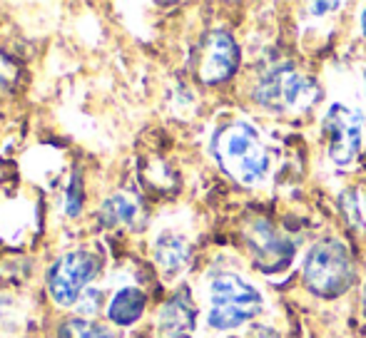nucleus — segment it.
<instances>
[{"mask_svg":"<svg viewBox=\"0 0 366 338\" xmlns=\"http://www.w3.org/2000/svg\"><path fill=\"white\" fill-rule=\"evenodd\" d=\"M214 157L219 167L239 184H257L269 169V155L259 135L247 122H229L214 135Z\"/></svg>","mask_w":366,"mask_h":338,"instance_id":"1","label":"nucleus"},{"mask_svg":"<svg viewBox=\"0 0 366 338\" xmlns=\"http://www.w3.org/2000/svg\"><path fill=\"white\" fill-rule=\"evenodd\" d=\"M304 286L312 294L334 299L354 284V264L339 239H322L304 259Z\"/></svg>","mask_w":366,"mask_h":338,"instance_id":"2","label":"nucleus"},{"mask_svg":"<svg viewBox=\"0 0 366 338\" xmlns=\"http://www.w3.org/2000/svg\"><path fill=\"white\" fill-rule=\"evenodd\" d=\"M254 100L274 115H302L319 100V85L292 65L262 75L254 87Z\"/></svg>","mask_w":366,"mask_h":338,"instance_id":"3","label":"nucleus"},{"mask_svg":"<svg viewBox=\"0 0 366 338\" xmlns=\"http://www.w3.org/2000/svg\"><path fill=\"white\" fill-rule=\"evenodd\" d=\"M209 326L217 331H232L244 326L262 311V296L252 284L237 274H219L209 284Z\"/></svg>","mask_w":366,"mask_h":338,"instance_id":"4","label":"nucleus"},{"mask_svg":"<svg viewBox=\"0 0 366 338\" xmlns=\"http://www.w3.org/2000/svg\"><path fill=\"white\" fill-rule=\"evenodd\" d=\"M97 269H100V259L85 249L60 256L48 271V291L55 304L73 306L80 299L82 289L95 279Z\"/></svg>","mask_w":366,"mask_h":338,"instance_id":"5","label":"nucleus"},{"mask_svg":"<svg viewBox=\"0 0 366 338\" xmlns=\"http://www.w3.org/2000/svg\"><path fill=\"white\" fill-rule=\"evenodd\" d=\"M247 247L254 264L267 274L285 271L294 259L292 242L269 222V219H254L244 232Z\"/></svg>","mask_w":366,"mask_h":338,"instance_id":"6","label":"nucleus"},{"mask_svg":"<svg viewBox=\"0 0 366 338\" xmlns=\"http://www.w3.org/2000/svg\"><path fill=\"white\" fill-rule=\"evenodd\" d=\"M364 115L347 105H332L324 117V130L329 132V155L337 165H352L362 147Z\"/></svg>","mask_w":366,"mask_h":338,"instance_id":"7","label":"nucleus"},{"mask_svg":"<svg viewBox=\"0 0 366 338\" xmlns=\"http://www.w3.org/2000/svg\"><path fill=\"white\" fill-rule=\"evenodd\" d=\"M237 68H239V48H237L234 38L224 30H212L199 48V80L204 85H219L229 80L237 73Z\"/></svg>","mask_w":366,"mask_h":338,"instance_id":"8","label":"nucleus"},{"mask_svg":"<svg viewBox=\"0 0 366 338\" xmlns=\"http://www.w3.org/2000/svg\"><path fill=\"white\" fill-rule=\"evenodd\" d=\"M194 319H197L194 304L189 299L187 289H182L159 311V331H162L164 338H184L194 329Z\"/></svg>","mask_w":366,"mask_h":338,"instance_id":"9","label":"nucleus"},{"mask_svg":"<svg viewBox=\"0 0 366 338\" xmlns=\"http://www.w3.org/2000/svg\"><path fill=\"white\" fill-rule=\"evenodd\" d=\"M147 299L140 289H122L112 296L110 306H107V319L115 326H132L135 321H140V316L145 314Z\"/></svg>","mask_w":366,"mask_h":338,"instance_id":"10","label":"nucleus"},{"mask_svg":"<svg viewBox=\"0 0 366 338\" xmlns=\"http://www.w3.org/2000/svg\"><path fill=\"white\" fill-rule=\"evenodd\" d=\"M154 259H157L159 269L167 276H174L182 271V266L189 259V247L184 239L174 237V234H164L159 237L157 247H154Z\"/></svg>","mask_w":366,"mask_h":338,"instance_id":"11","label":"nucleus"},{"mask_svg":"<svg viewBox=\"0 0 366 338\" xmlns=\"http://www.w3.org/2000/svg\"><path fill=\"white\" fill-rule=\"evenodd\" d=\"M137 204L132 202L130 197H125V194H115V197H110L105 204H102L100 209V222L105 224V227H120V224H135V217H137Z\"/></svg>","mask_w":366,"mask_h":338,"instance_id":"12","label":"nucleus"},{"mask_svg":"<svg viewBox=\"0 0 366 338\" xmlns=\"http://www.w3.org/2000/svg\"><path fill=\"white\" fill-rule=\"evenodd\" d=\"M58 338H115L112 331H107L105 326L95 324L87 319H68L58 331Z\"/></svg>","mask_w":366,"mask_h":338,"instance_id":"13","label":"nucleus"},{"mask_svg":"<svg viewBox=\"0 0 366 338\" xmlns=\"http://www.w3.org/2000/svg\"><path fill=\"white\" fill-rule=\"evenodd\" d=\"M15 80H18V65L0 53V97L13 90Z\"/></svg>","mask_w":366,"mask_h":338,"instance_id":"14","label":"nucleus"},{"mask_svg":"<svg viewBox=\"0 0 366 338\" xmlns=\"http://www.w3.org/2000/svg\"><path fill=\"white\" fill-rule=\"evenodd\" d=\"M254 338H280V336H277L272 329H257V336Z\"/></svg>","mask_w":366,"mask_h":338,"instance_id":"15","label":"nucleus"},{"mask_svg":"<svg viewBox=\"0 0 366 338\" xmlns=\"http://www.w3.org/2000/svg\"><path fill=\"white\" fill-rule=\"evenodd\" d=\"M312 8L314 10H332V8H339V3H314Z\"/></svg>","mask_w":366,"mask_h":338,"instance_id":"16","label":"nucleus"},{"mask_svg":"<svg viewBox=\"0 0 366 338\" xmlns=\"http://www.w3.org/2000/svg\"><path fill=\"white\" fill-rule=\"evenodd\" d=\"M362 30H364V35H366V8L362 10Z\"/></svg>","mask_w":366,"mask_h":338,"instance_id":"17","label":"nucleus"},{"mask_svg":"<svg viewBox=\"0 0 366 338\" xmlns=\"http://www.w3.org/2000/svg\"><path fill=\"white\" fill-rule=\"evenodd\" d=\"M364 202H366V187H364Z\"/></svg>","mask_w":366,"mask_h":338,"instance_id":"18","label":"nucleus"}]
</instances>
